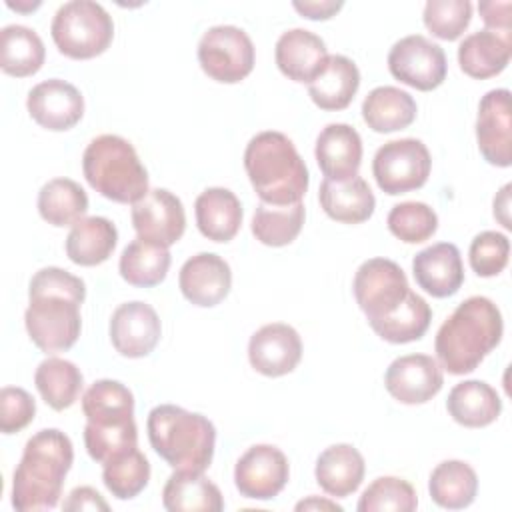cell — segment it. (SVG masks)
Returning a JSON list of instances; mask_svg holds the SVG:
<instances>
[{"label":"cell","instance_id":"f5cc1de1","mask_svg":"<svg viewBox=\"0 0 512 512\" xmlns=\"http://www.w3.org/2000/svg\"><path fill=\"white\" fill-rule=\"evenodd\" d=\"M42 2L40 0H34V2H12V0H6V6L16 10V12H32L40 6Z\"/></svg>","mask_w":512,"mask_h":512},{"label":"cell","instance_id":"c3c4849f","mask_svg":"<svg viewBox=\"0 0 512 512\" xmlns=\"http://www.w3.org/2000/svg\"><path fill=\"white\" fill-rule=\"evenodd\" d=\"M62 508L64 510H104V512L110 510L108 502L92 486H78V488H74L68 494V498L64 500Z\"/></svg>","mask_w":512,"mask_h":512},{"label":"cell","instance_id":"60d3db41","mask_svg":"<svg viewBox=\"0 0 512 512\" xmlns=\"http://www.w3.org/2000/svg\"><path fill=\"white\" fill-rule=\"evenodd\" d=\"M84 446L90 458L104 466L106 462L138 448V426L134 420L114 426H96L86 422Z\"/></svg>","mask_w":512,"mask_h":512},{"label":"cell","instance_id":"d4e9b609","mask_svg":"<svg viewBox=\"0 0 512 512\" xmlns=\"http://www.w3.org/2000/svg\"><path fill=\"white\" fill-rule=\"evenodd\" d=\"M364 456L352 444H332L316 458L314 476L318 486L334 496L346 498L354 494L364 480Z\"/></svg>","mask_w":512,"mask_h":512},{"label":"cell","instance_id":"681fc988","mask_svg":"<svg viewBox=\"0 0 512 512\" xmlns=\"http://www.w3.org/2000/svg\"><path fill=\"white\" fill-rule=\"evenodd\" d=\"M292 6L296 12H300L308 20H328L336 12L342 10L344 2H340V0L338 2L336 0H320V2L318 0H304V2L294 0Z\"/></svg>","mask_w":512,"mask_h":512},{"label":"cell","instance_id":"52a82bcc","mask_svg":"<svg viewBox=\"0 0 512 512\" xmlns=\"http://www.w3.org/2000/svg\"><path fill=\"white\" fill-rule=\"evenodd\" d=\"M50 34L60 54L72 60H88L108 50L114 38V22L102 4L70 0L56 10Z\"/></svg>","mask_w":512,"mask_h":512},{"label":"cell","instance_id":"1f68e13d","mask_svg":"<svg viewBox=\"0 0 512 512\" xmlns=\"http://www.w3.org/2000/svg\"><path fill=\"white\" fill-rule=\"evenodd\" d=\"M44 58V42L32 28L8 24L0 30V68L8 76H32L42 68Z\"/></svg>","mask_w":512,"mask_h":512},{"label":"cell","instance_id":"bcb514c9","mask_svg":"<svg viewBox=\"0 0 512 512\" xmlns=\"http://www.w3.org/2000/svg\"><path fill=\"white\" fill-rule=\"evenodd\" d=\"M36 414L34 398L18 386H4L0 392V430L14 434L26 428Z\"/></svg>","mask_w":512,"mask_h":512},{"label":"cell","instance_id":"d590c367","mask_svg":"<svg viewBox=\"0 0 512 512\" xmlns=\"http://www.w3.org/2000/svg\"><path fill=\"white\" fill-rule=\"evenodd\" d=\"M172 256L166 246L134 238L120 254V276L138 288H150L160 284L170 268Z\"/></svg>","mask_w":512,"mask_h":512},{"label":"cell","instance_id":"9a60e30c","mask_svg":"<svg viewBox=\"0 0 512 512\" xmlns=\"http://www.w3.org/2000/svg\"><path fill=\"white\" fill-rule=\"evenodd\" d=\"M444 384L442 366L428 354H406L390 362L384 374L388 394L400 404H424L432 400Z\"/></svg>","mask_w":512,"mask_h":512},{"label":"cell","instance_id":"603a6c76","mask_svg":"<svg viewBox=\"0 0 512 512\" xmlns=\"http://www.w3.org/2000/svg\"><path fill=\"white\" fill-rule=\"evenodd\" d=\"M318 200L326 216L342 224L366 222L376 208V198L362 176L348 180L324 178L318 190Z\"/></svg>","mask_w":512,"mask_h":512},{"label":"cell","instance_id":"f1b7e54d","mask_svg":"<svg viewBox=\"0 0 512 512\" xmlns=\"http://www.w3.org/2000/svg\"><path fill=\"white\" fill-rule=\"evenodd\" d=\"M446 410L460 426L484 428L500 416L502 400L488 382L464 380L450 390Z\"/></svg>","mask_w":512,"mask_h":512},{"label":"cell","instance_id":"74e56055","mask_svg":"<svg viewBox=\"0 0 512 512\" xmlns=\"http://www.w3.org/2000/svg\"><path fill=\"white\" fill-rule=\"evenodd\" d=\"M306 210L302 202L288 206H274L260 202L252 216V234L264 246L280 248L296 240L304 226Z\"/></svg>","mask_w":512,"mask_h":512},{"label":"cell","instance_id":"ab89813d","mask_svg":"<svg viewBox=\"0 0 512 512\" xmlns=\"http://www.w3.org/2000/svg\"><path fill=\"white\" fill-rule=\"evenodd\" d=\"M102 480L112 496L118 500H130L146 488L150 480V462L138 448H134L106 462Z\"/></svg>","mask_w":512,"mask_h":512},{"label":"cell","instance_id":"9c48e42d","mask_svg":"<svg viewBox=\"0 0 512 512\" xmlns=\"http://www.w3.org/2000/svg\"><path fill=\"white\" fill-rule=\"evenodd\" d=\"M256 52L250 36L232 24L208 28L198 42V62L206 76L222 84L244 80L254 68Z\"/></svg>","mask_w":512,"mask_h":512},{"label":"cell","instance_id":"277c9868","mask_svg":"<svg viewBox=\"0 0 512 512\" xmlns=\"http://www.w3.org/2000/svg\"><path fill=\"white\" fill-rule=\"evenodd\" d=\"M244 170L260 202L288 206L302 202L310 174L294 142L276 130L250 138L244 150Z\"/></svg>","mask_w":512,"mask_h":512},{"label":"cell","instance_id":"30bf717a","mask_svg":"<svg viewBox=\"0 0 512 512\" xmlns=\"http://www.w3.org/2000/svg\"><path fill=\"white\" fill-rule=\"evenodd\" d=\"M352 290L368 324L394 314L410 294L404 270L388 258H370L362 262L354 274Z\"/></svg>","mask_w":512,"mask_h":512},{"label":"cell","instance_id":"8fae6325","mask_svg":"<svg viewBox=\"0 0 512 512\" xmlns=\"http://www.w3.org/2000/svg\"><path fill=\"white\" fill-rule=\"evenodd\" d=\"M388 70L402 84L430 92L446 80L448 62L440 44L422 34H410L390 48Z\"/></svg>","mask_w":512,"mask_h":512},{"label":"cell","instance_id":"cb8c5ba5","mask_svg":"<svg viewBox=\"0 0 512 512\" xmlns=\"http://www.w3.org/2000/svg\"><path fill=\"white\" fill-rule=\"evenodd\" d=\"M196 226L212 242H230L242 226V204L238 196L222 186L206 188L194 202Z\"/></svg>","mask_w":512,"mask_h":512},{"label":"cell","instance_id":"2e32d148","mask_svg":"<svg viewBox=\"0 0 512 512\" xmlns=\"http://www.w3.org/2000/svg\"><path fill=\"white\" fill-rule=\"evenodd\" d=\"M26 108L30 118L52 132L74 128L84 116V96L80 90L60 78H48L28 92Z\"/></svg>","mask_w":512,"mask_h":512},{"label":"cell","instance_id":"d6a6232c","mask_svg":"<svg viewBox=\"0 0 512 512\" xmlns=\"http://www.w3.org/2000/svg\"><path fill=\"white\" fill-rule=\"evenodd\" d=\"M82 412L96 426H114L134 420V394L118 380H96L82 396Z\"/></svg>","mask_w":512,"mask_h":512},{"label":"cell","instance_id":"7c38bea8","mask_svg":"<svg viewBox=\"0 0 512 512\" xmlns=\"http://www.w3.org/2000/svg\"><path fill=\"white\" fill-rule=\"evenodd\" d=\"M288 476V458L272 444L250 446L234 466L236 490L252 500H272L284 490Z\"/></svg>","mask_w":512,"mask_h":512},{"label":"cell","instance_id":"6da1fadb","mask_svg":"<svg viewBox=\"0 0 512 512\" xmlns=\"http://www.w3.org/2000/svg\"><path fill=\"white\" fill-rule=\"evenodd\" d=\"M86 298L82 278L58 266L40 268L28 286L24 326L30 340L46 354L70 350L82 330L80 306Z\"/></svg>","mask_w":512,"mask_h":512},{"label":"cell","instance_id":"7dc6e473","mask_svg":"<svg viewBox=\"0 0 512 512\" xmlns=\"http://www.w3.org/2000/svg\"><path fill=\"white\" fill-rule=\"evenodd\" d=\"M510 8L512 4L508 0H502V2H480L478 4V10H480V16L484 20V24L488 26V30L492 32H498V34H504V36H510Z\"/></svg>","mask_w":512,"mask_h":512},{"label":"cell","instance_id":"f6af8a7d","mask_svg":"<svg viewBox=\"0 0 512 512\" xmlns=\"http://www.w3.org/2000/svg\"><path fill=\"white\" fill-rule=\"evenodd\" d=\"M508 256H510V240L502 232L484 230L476 234L474 240L470 242V250H468L470 268L482 278L498 276L506 268Z\"/></svg>","mask_w":512,"mask_h":512},{"label":"cell","instance_id":"4fadbf2b","mask_svg":"<svg viewBox=\"0 0 512 512\" xmlns=\"http://www.w3.org/2000/svg\"><path fill=\"white\" fill-rule=\"evenodd\" d=\"M132 226L138 238L172 246L186 230V212L182 200L166 188H152L144 198L132 204Z\"/></svg>","mask_w":512,"mask_h":512},{"label":"cell","instance_id":"8d00e7d4","mask_svg":"<svg viewBox=\"0 0 512 512\" xmlns=\"http://www.w3.org/2000/svg\"><path fill=\"white\" fill-rule=\"evenodd\" d=\"M88 210L84 188L70 178H52L38 192V212L42 220L56 228L74 226Z\"/></svg>","mask_w":512,"mask_h":512},{"label":"cell","instance_id":"836d02e7","mask_svg":"<svg viewBox=\"0 0 512 512\" xmlns=\"http://www.w3.org/2000/svg\"><path fill=\"white\" fill-rule=\"evenodd\" d=\"M34 384L42 400L52 410L60 412L78 400L84 386V376L74 362L50 356L38 364L34 372Z\"/></svg>","mask_w":512,"mask_h":512},{"label":"cell","instance_id":"816d5d0a","mask_svg":"<svg viewBox=\"0 0 512 512\" xmlns=\"http://www.w3.org/2000/svg\"><path fill=\"white\" fill-rule=\"evenodd\" d=\"M322 510V508H326V510H336V512H342V506L340 504H336V502H330V500H318L316 496H312V498H308V500H302V502H298L296 504V510Z\"/></svg>","mask_w":512,"mask_h":512},{"label":"cell","instance_id":"8992f818","mask_svg":"<svg viewBox=\"0 0 512 512\" xmlns=\"http://www.w3.org/2000/svg\"><path fill=\"white\" fill-rule=\"evenodd\" d=\"M82 172L100 196L134 204L148 192V172L136 148L118 134H100L82 154Z\"/></svg>","mask_w":512,"mask_h":512},{"label":"cell","instance_id":"e575fe53","mask_svg":"<svg viewBox=\"0 0 512 512\" xmlns=\"http://www.w3.org/2000/svg\"><path fill=\"white\" fill-rule=\"evenodd\" d=\"M428 492L438 506L462 510L476 498L478 476L474 468L462 460H444L432 470Z\"/></svg>","mask_w":512,"mask_h":512},{"label":"cell","instance_id":"44dd1931","mask_svg":"<svg viewBox=\"0 0 512 512\" xmlns=\"http://www.w3.org/2000/svg\"><path fill=\"white\" fill-rule=\"evenodd\" d=\"M274 58L286 78L310 84L326 66L328 48L318 34L306 28H290L276 40Z\"/></svg>","mask_w":512,"mask_h":512},{"label":"cell","instance_id":"7bdbcfd3","mask_svg":"<svg viewBox=\"0 0 512 512\" xmlns=\"http://www.w3.org/2000/svg\"><path fill=\"white\" fill-rule=\"evenodd\" d=\"M356 508L360 512H414L418 508V496L408 480L398 476H380L368 484Z\"/></svg>","mask_w":512,"mask_h":512},{"label":"cell","instance_id":"4316f807","mask_svg":"<svg viewBox=\"0 0 512 512\" xmlns=\"http://www.w3.org/2000/svg\"><path fill=\"white\" fill-rule=\"evenodd\" d=\"M512 54L510 36L492 32L488 28L468 34L458 46L460 70L476 80H486L500 74Z\"/></svg>","mask_w":512,"mask_h":512},{"label":"cell","instance_id":"7a4b0ae2","mask_svg":"<svg viewBox=\"0 0 512 512\" xmlns=\"http://www.w3.org/2000/svg\"><path fill=\"white\" fill-rule=\"evenodd\" d=\"M502 332L500 308L486 296H470L454 308L436 332L438 364L448 374H468L500 344Z\"/></svg>","mask_w":512,"mask_h":512},{"label":"cell","instance_id":"f907efd6","mask_svg":"<svg viewBox=\"0 0 512 512\" xmlns=\"http://www.w3.org/2000/svg\"><path fill=\"white\" fill-rule=\"evenodd\" d=\"M510 188H512L510 184H504L502 190L498 192V196L494 198V218H496L506 230L512 228L510 216H508V212H510Z\"/></svg>","mask_w":512,"mask_h":512},{"label":"cell","instance_id":"5b68a950","mask_svg":"<svg viewBox=\"0 0 512 512\" xmlns=\"http://www.w3.org/2000/svg\"><path fill=\"white\" fill-rule=\"evenodd\" d=\"M146 430L154 452L174 470L204 472L210 466L216 428L206 416L176 404H158L148 412Z\"/></svg>","mask_w":512,"mask_h":512},{"label":"cell","instance_id":"4dcf8cb0","mask_svg":"<svg viewBox=\"0 0 512 512\" xmlns=\"http://www.w3.org/2000/svg\"><path fill=\"white\" fill-rule=\"evenodd\" d=\"M416 100L396 86H378L362 102V118L370 130L388 134L408 128L416 118Z\"/></svg>","mask_w":512,"mask_h":512},{"label":"cell","instance_id":"ba28073f","mask_svg":"<svg viewBox=\"0 0 512 512\" xmlns=\"http://www.w3.org/2000/svg\"><path fill=\"white\" fill-rule=\"evenodd\" d=\"M432 158L418 138H398L384 142L372 160V174L378 188L390 196L418 190L426 184Z\"/></svg>","mask_w":512,"mask_h":512},{"label":"cell","instance_id":"7402d4cb","mask_svg":"<svg viewBox=\"0 0 512 512\" xmlns=\"http://www.w3.org/2000/svg\"><path fill=\"white\" fill-rule=\"evenodd\" d=\"M314 156L324 178L348 180L360 170L362 138L354 126L332 122L320 130Z\"/></svg>","mask_w":512,"mask_h":512},{"label":"cell","instance_id":"b9f144b4","mask_svg":"<svg viewBox=\"0 0 512 512\" xmlns=\"http://www.w3.org/2000/svg\"><path fill=\"white\" fill-rule=\"evenodd\" d=\"M388 230L406 244H420L434 236L438 230V216L426 202L406 200L388 212Z\"/></svg>","mask_w":512,"mask_h":512},{"label":"cell","instance_id":"f35d334b","mask_svg":"<svg viewBox=\"0 0 512 512\" xmlns=\"http://www.w3.org/2000/svg\"><path fill=\"white\" fill-rule=\"evenodd\" d=\"M432 320V310L428 302L410 290L404 304L390 316L370 324V328L390 344H408L420 340Z\"/></svg>","mask_w":512,"mask_h":512},{"label":"cell","instance_id":"d6986e66","mask_svg":"<svg viewBox=\"0 0 512 512\" xmlns=\"http://www.w3.org/2000/svg\"><path fill=\"white\" fill-rule=\"evenodd\" d=\"M178 286L190 304L212 308L228 296L232 270L222 256L214 252H200L182 264Z\"/></svg>","mask_w":512,"mask_h":512},{"label":"cell","instance_id":"ffe728a7","mask_svg":"<svg viewBox=\"0 0 512 512\" xmlns=\"http://www.w3.org/2000/svg\"><path fill=\"white\" fill-rule=\"evenodd\" d=\"M412 274L424 292L434 298H448L456 294L464 282L460 250L452 242H436L414 256Z\"/></svg>","mask_w":512,"mask_h":512},{"label":"cell","instance_id":"3957f363","mask_svg":"<svg viewBox=\"0 0 512 512\" xmlns=\"http://www.w3.org/2000/svg\"><path fill=\"white\" fill-rule=\"evenodd\" d=\"M72 462L74 446L62 430L36 432L28 438L12 476V506L20 512L56 508Z\"/></svg>","mask_w":512,"mask_h":512},{"label":"cell","instance_id":"ee69618b","mask_svg":"<svg viewBox=\"0 0 512 512\" xmlns=\"http://www.w3.org/2000/svg\"><path fill=\"white\" fill-rule=\"evenodd\" d=\"M424 26L440 40H458L472 20L468 0H428L422 12Z\"/></svg>","mask_w":512,"mask_h":512},{"label":"cell","instance_id":"484cf974","mask_svg":"<svg viewBox=\"0 0 512 512\" xmlns=\"http://www.w3.org/2000/svg\"><path fill=\"white\" fill-rule=\"evenodd\" d=\"M162 504L170 512H220V488L196 470H174L162 488Z\"/></svg>","mask_w":512,"mask_h":512},{"label":"cell","instance_id":"f546056e","mask_svg":"<svg viewBox=\"0 0 512 512\" xmlns=\"http://www.w3.org/2000/svg\"><path fill=\"white\" fill-rule=\"evenodd\" d=\"M118 242L116 226L104 216L78 220L66 236V256L78 266H98L106 262Z\"/></svg>","mask_w":512,"mask_h":512},{"label":"cell","instance_id":"e0dca14e","mask_svg":"<svg viewBox=\"0 0 512 512\" xmlns=\"http://www.w3.org/2000/svg\"><path fill=\"white\" fill-rule=\"evenodd\" d=\"M110 342L126 358L148 356L162 334L156 310L140 300L120 304L110 316Z\"/></svg>","mask_w":512,"mask_h":512},{"label":"cell","instance_id":"5bb4252c","mask_svg":"<svg viewBox=\"0 0 512 512\" xmlns=\"http://www.w3.org/2000/svg\"><path fill=\"white\" fill-rule=\"evenodd\" d=\"M476 142L484 160L492 166L512 164V112L510 90L494 88L478 104Z\"/></svg>","mask_w":512,"mask_h":512},{"label":"cell","instance_id":"ac0fdd59","mask_svg":"<svg viewBox=\"0 0 512 512\" xmlns=\"http://www.w3.org/2000/svg\"><path fill=\"white\" fill-rule=\"evenodd\" d=\"M250 366L270 378L290 374L302 360L300 334L284 322H272L258 328L248 342Z\"/></svg>","mask_w":512,"mask_h":512},{"label":"cell","instance_id":"83f0119b","mask_svg":"<svg viewBox=\"0 0 512 512\" xmlns=\"http://www.w3.org/2000/svg\"><path fill=\"white\" fill-rule=\"evenodd\" d=\"M360 88V70L348 56L332 54L322 72L308 84V94L320 110H344Z\"/></svg>","mask_w":512,"mask_h":512}]
</instances>
